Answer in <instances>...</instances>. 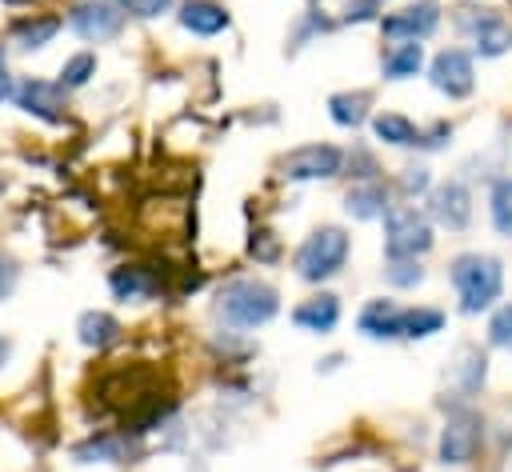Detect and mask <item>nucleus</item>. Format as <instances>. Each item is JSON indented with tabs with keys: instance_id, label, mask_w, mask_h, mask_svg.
<instances>
[{
	"instance_id": "c9c22d12",
	"label": "nucleus",
	"mask_w": 512,
	"mask_h": 472,
	"mask_svg": "<svg viewBox=\"0 0 512 472\" xmlns=\"http://www.w3.org/2000/svg\"><path fill=\"white\" fill-rule=\"evenodd\" d=\"M12 92H16V80L8 72V56H4V44H0V104L12 100Z\"/></svg>"
},
{
	"instance_id": "bb28decb",
	"label": "nucleus",
	"mask_w": 512,
	"mask_h": 472,
	"mask_svg": "<svg viewBox=\"0 0 512 472\" xmlns=\"http://www.w3.org/2000/svg\"><path fill=\"white\" fill-rule=\"evenodd\" d=\"M92 76H96V52H76V56H68L60 64V80L56 84L64 92H72V88H84Z\"/></svg>"
},
{
	"instance_id": "ea45409f",
	"label": "nucleus",
	"mask_w": 512,
	"mask_h": 472,
	"mask_svg": "<svg viewBox=\"0 0 512 472\" xmlns=\"http://www.w3.org/2000/svg\"><path fill=\"white\" fill-rule=\"evenodd\" d=\"M376 4H384V0H376Z\"/></svg>"
},
{
	"instance_id": "cd10ccee",
	"label": "nucleus",
	"mask_w": 512,
	"mask_h": 472,
	"mask_svg": "<svg viewBox=\"0 0 512 472\" xmlns=\"http://www.w3.org/2000/svg\"><path fill=\"white\" fill-rule=\"evenodd\" d=\"M500 20V12L496 8H488V4H460L456 12H452V24L464 32V36H480L488 24H496Z\"/></svg>"
},
{
	"instance_id": "6e6552de",
	"label": "nucleus",
	"mask_w": 512,
	"mask_h": 472,
	"mask_svg": "<svg viewBox=\"0 0 512 472\" xmlns=\"http://www.w3.org/2000/svg\"><path fill=\"white\" fill-rule=\"evenodd\" d=\"M12 100H16L20 112H28V116H36L44 124H64L68 120V96H64V88L56 80L24 76L16 84V92H12Z\"/></svg>"
},
{
	"instance_id": "7ed1b4c3",
	"label": "nucleus",
	"mask_w": 512,
	"mask_h": 472,
	"mask_svg": "<svg viewBox=\"0 0 512 472\" xmlns=\"http://www.w3.org/2000/svg\"><path fill=\"white\" fill-rule=\"evenodd\" d=\"M348 248H352V240H348V232H344L340 224H320V228H312V232L300 240V248L292 252V268H296V276H300L304 284L332 280V276L344 268Z\"/></svg>"
},
{
	"instance_id": "4c0bfd02",
	"label": "nucleus",
	"mask_w": 512,
	"mask_h": 472,
	"mask_svg": "<svg viewBox=\"0 0 512 472\" xmlns=\"http://www.w3.org/2000/svg\"><path fill=\"white\" fill-rule=\"evenodd\" d=\"M188 472H208V468H204V460H192V464H188Z\"/></svg>"
},
{
	"instance_id": "6ab92c4d",
	"label": "nucleus",
	"mask_w": 512,
	"mask_h": 472,
	"mask_svg": "<svg viewBox=\"0 0 512 472\" xmlns=\"http://www.w3.org/2000/svg\"><path fill=\"white\" fill-rule=\"evenodd\" d=\"M328 116L340 128H360L372 116V92L368 88H348V92H332L328 96Z\"/></svg>"
},
{
	"instance_id": "f257e3e1",
	"label": "nucleus",
	"mask_w": 512,
	"mask_h": 472,
	"mask_svg": "<svg viewBox=\"0 0 512 472\" xmlns=\"http://www.w3.org/2000/svg\"><path fill=\"white\" fill-rule=\"evenodd\" d=\"M448 280L456 288L460 312L464 316H480L504 292V264L496 256H488V252H460L448 264Z\"/></svg>"
},
{
	"instance_id": "58836bf2",
	"label": "nucleus",
	"mask_w": 512,
	"mask_h": 472,
	"mask_svg": "<svg viewBox=\"0 0 512 472\" xmlns=\"http://www.w3.org/2000/svg\"><path fill=\"white\" fill-rule=\"evenodd\" d=\"M4 4H28V0H4Z\"/></svg>"
},
{
	"instance_id": "c85d7f7f",
	"label": "nucleus",
	"mask_w": 512,
	"mask_h": 472,
	"mask_svg": "<svg viewBox=\"0 0 512 472\" xmlns=\"http://www.w3.org/2000/svg\"><path fill=\"white\" fill-rule=\"evenodd\" d=\"M488 344L512 352V300L492 312V320H488Z\"/></svg>"
},
{
	"instance_id": "dca6fc26",
	"label": "nucleus",
	"mask_w": 512,
	"mask_h": 472,
	"mask_svg": "<svg viewBox=\"0 0 512 472\" xmlns=\"http://www.w3.org/2000/svg\"><path fill=\"white\" fill-rule=\"evenodd\" d=\"M128 452H132V436H120V432H96V436H88L72 448L76 464H96V460L100 464H120Z\"/></svg>"
},
{
	"instance_id": "a878e982",
	"label": "nucleus",
	"mask_w": 512,
	"mask_h": 472,
	"mask_svg": "<svg viewBox=\"0 0 512 472\" xmlns=\"http://www.w3.org/2000/svg\"><path fill=\"white\" fill-rule=\"evenodd\" d=\"M472 44H476V56L496 60V56H504V52L512 48V24L500 16V20H496V24H488L480 36H472Z\"/></svg>"
},
{
	"instance_id": "0eeeda50",
	"label": "nucleus",
	"mask_w": 512,
	"mask_h": 472,
	"mask_svg": "<svg viewBox=\"0 0 512 472\" xmlns=\"http://www.w3.org/2000/svg\"><path fill=\"white\" fill-rule=\"evenodd\" d=\"M68 28L88 44L116 40L124 28V8L116 0H76L68 12Z\"/></svg>"
},
{
	"instance_id": "5701e85b",
	"label": "nucleus",
	"mask_w": 512,
	"mask_h": 472,
	"mask_svg": "<svg viewBox=\"0 0 512 472\" xmlns=\"http://www.w3.org/2000/svg\"><path fill=\"white\" fill-rule=\"evenodd\" d=\"M484 376H488V356L480 352V348H460L456 352V364H452V380H456V388L464 392V396H472V392H480V384H484Z\"/></svg>"
},
{
	"instance_id": "2eb2a0df",
	"label": "nucleus",
	"mask_w": 512,
	"mask_h": 472,
	"mask_svg": "<svg viewBox=\"0 0 512 472\" xmlns=\"http://www.w3.org/2000/svg\"><path fill=\"white\" fill-rule=\"evenodd\" d=\"M60 28H64V20H60V16H44V12H32V16H20V20H12V28H8V40H12L16 48H24V52H36V48L52 44Z\"/></svg>"
},
{
	"instance_id": "72a5a7b5",
	"label": "nucleus",
	"mask_w": 512,
	"mask_h": 472,
	"mask_svg": "<svg viewBox=\"0 0 512 472\" xmlns=\"http://www.w3.org/2000/svg\"><path fill=\"white\" fill-rule=\"evenodd\" d=\"M16 280H20V268H16V260H12L8 252H0V300H8V296H12Z\"/></svg>"
},
{
	"instance_id": "a211bd4d",
	"label": "nucleus",
	"mask_w": 512,
	"mask_h": 472,
	"mask_svg": "<svg viewBox=\"0 0 512 472\" xmlns=\"http://www.w3.org/2000/svg\"><path fill=\"white\" fill-rule=\"evenodd\" d=\"M120 320L112 316V312H104V308H88V312H80V320H76V336H80V344L84 348H96V352H104V348H112L116 340H120Z\"/></svg>"
},
{
	"instance_id": "f8f14e48",
	"label": "nucleus",
	"mask_w": 512,
	"mask_h": 472,
	"mask_svg": "<svg viewBox=\"0 0 512 472\" xmlns=\"http://www.w3.org/2000/svg\"><path fill=\"white\" fill-rule=\"evenodd\" d=\"M356 328H360L368 340H396V336L404 332V308H400L396 300H388V296H376V300H368V304L360 308Z\"/></svg>"
},
{
	"instance_id": "f704fd0d",
	"label": "nucleus",
	"mask_w": 512,
	"mask_h": 472,
	"mask_svg": "<svg viewBox=\"0 0 512 472\" xmlns=\"http://www.w3.org/2000/svg\"><path fill=\"white\" fill-rule=\"evenodd\" d=\"M452 136V124H436L432 132H420V140H416V148H444V140Z\"/></svg>"
},
{
	"instance_id": "4be33fe9",
	"label": "nucleus",
	"mask_w": 512,
	"mask_h": 472,
	"mask_svg": "<svg viewBox=\"0 0 512 472\" xmlns=\"http://www.w3.org/2000/svg\"><path fill=\"white\" fill-rule=\"evenodd\" d=\"M372 136L388 148H416L420 128L400 112H380V116H372Z\"/></svg>"
},
{
	"instance_id": "1a4fd4ad",
	"label": "nucleus",
	"mask_w": 512,
	"mask_h": 472,
	"mask_svg": "<svg viewBox=\"0 0 512 472\" xmlns=\"http://www.w3.org/2000/svg\"><path fill=\"white\" fill-rule=\"evenodd\" d=\"M428 80L440 96L448 100H464L472 88H476V68H472V56L464 48H444L432 56L428 64Z\"/></svg>"
},
{
	"instance_id": "b1692460",
	"label": "nucleus",
	"mask_w": 512,
	"mask_h": 472,
	"mask_svg": "<svg viewBox=\"0 0 512 472\" xmlns=\"http://www.w3.org/2000/svg\"><path fill=\"white\" fill-rule=\"evenodd\" d=\"M444 328V312L440 308H428V304H416V308H404V340H428Z\"/></svg>"
},
{
	"instance_id": "4468645a",
	"label": "nucleus",
	"mask_w": 512,
	"mask_h": 472,
	"mask_svg": "<svg viewBox=\"0 0 512 472\" xmlns=\"http://www.w3.org/2000/svg\"><path fill=\"white\" fill-rule=\"evenodd\" d=\"M176 20L192 36H220L232 24V16H228V8L220 0H184L180 12H176Z\"/></svg>"
},
{
	"instance_id": "f3484780",
	"label": "nucleus",
	"mask_w": 512,
	"mask_h": 472,
	"mask_svg": "<svg viewBox=\"0 0 512 472\" xmlns=\"http://www.w3.org/2000/svg\"><path fill=\"white\" fill-rule=\"evenodd\" d=\"M388 208H392V204H388V188H384L380 180H360V184H352L348 196H344V212H348L352 220H380Z\"/></svg>"
},
{
	"instance_id": "ddd939ff",
	"label": "nucleus",
	"mask_w": 512,
	"mask_h": 472,
	"mask_svg": "<svg viewBox=\"0 0 512 472\" xmlns=\"http://www.w3.org/2000/svg\"><path fill=\"white\" fill-rule=\"evenodd\" d=\"M292 324L300 332H316V336H328L336 324H340V296L332 292H316L308 300H300L292 308Z\"/></svg>"
},
{
	"instance_id": "c756f323",
	"label": "nucleus",
	"mask_w": 512,
	"mask_h": 472,
	"mask_svg": "<svg viewBox=\"0 0 512 472\" xmlns=\"http://www.w3.org/2000/svg\"><path fill=\"white\" fill-rule=\"evenodd\" d=\"M384 280H388L392 288H412V284L424 280V268H420L416 260H388V264H384Z\"/></svg>"
},
{
	"instance_id": "aec40b11",
	"label": "nucleus",
	"mask_w": 512,
	"mask_h": 472,
	"mask_svg": "<svg viewBox=\"0 0 512 472\" xmlns=\"http://www.w3.org/2000/svg\"><path fill=\"white\" fill-rule=\"evenodd\" d=\"M420 68H424V44H420V40H396V44L380 56L384 80H412Z\"/></svg>"
},
{
	"instance_id": "7c9ffc66",
	"label": "nucleus",
	"mask_w": 512,
	"mask_h": 472,
	"mask_svg": "<svg viewBox=\"0 0 512 472\" xmlns=\"http://www.w3.org/2000/svg\"><path fill=\"white\" fill-rule=\"evenodd\" d=\"M428 188H432V176H428L424 164H412V168L400 172V196H404V200H412V196H420V192H428Z\"/></svg>"
},
{
	"instance_id": "473e14b6",
	"label": "nucleus",
	"mask_w": 512,
	"mask_h": 472,
	"mask_svg": "<svg viewBox=\"0 0 512 472\" xmlns=\"http://www.w3.org/2000/svg\"><path fill=\"white\" fill-rule=\"evenodd\" d=\"M248 252H252L256 260H264V264H272V260L280 256V240H276V232H268V228H260V232H252V240H248Z\"/></svg>"
},
{
	"instance_id": "423d86ee",
	"label": "nucleus",
	"mask_w": 512,
	"mask_h": 472,
	"mask_svg": "<svg viewBox=\"0 0 512 472\" xmlns=\"http://www.w3.org/2000/svg\"><path fill=\"white\" fill-rule=\"evenodd\" d=\"M344 172V152L336 144H300L288 156H280V176L284 180H332Z\"/></svg>"
},
{
	"instance_id": "393cba45",
	"label": "nucleus",
	"mask_w": 512,
	"mask_h": 472,
	"mask_svg": "<svg viewBox=\"0 0 512 472\" xmlns=\"http://www.w3.org/2000/svg\"><path fill=\"white\" fill-rule=\"evenodd\" d=\"M488 216L500 236H512V176H500L488 192Z\"/></svg>"
},
{
	"instance_id": "f03ea898",
	"label": "nucleus",
	"mask_w": 512,
	"mask_h": 472,
	"mask_svg": "<svg viewBox=\"0 0 512 472\" xmlns=\"http://www.w3.org/2000/svg\"><path fill=\"white\" fill-rule=\"evenodd\" d=\"M212 308L228 328H264L280 312V292L260 276H232Z\"/></svg>"
},
{
	"instance_id": "9d476101",
	"label": "nucleus",
	"mask_w": 512,
	"mask_h": 472,
	"mask_svg": "<svg viewBox=\"0 0 512 472\" xmlns=\"http://www.w3.org/2000/svg\"><path fill=\"white\" fill-rule=\"evenodd\" d=\"M388 40H428L440 28V4L436 0H412L388 16L376 20Z\"/></svg>"
},
{
	"instance_id": "20e7f679",
	"label": "nucleus",
	"mask_w": 512,
	"mask_h": 472,
	"mask_svg": "<svg viewBox=\"0 0 512 472\" xmlns=\"http://www.w3.org/2000/svg\"><path fill=\"white\" fill-rule=\"evenodd\" d=\"M432 220L416 204H392L384 212V256L388 260H420L432 252Z\"/></svg>"
},
{
	"instance_id": "2f4dec72",
	"label": "nucleus",
	"mask_w": 512,
	"mask_h": 472,
	"mask_svg": "<svg viewBox=\"0 0 512 472\" xmlns=\"http://www.w3.org/2000/svg\"><path fill=\"white\" fill-rule=\"evenodd\" d=\"M120 8H124V16H136V20H156V16H164L176 0H116Z\"/></svg>"
},
{
	"instance_id": "e433bc0d",
	"label": "nucleus",
	"mask_w": 512,
	"mask_h": 472,
	"mask_svg": "<svg viewBox=\"0 0 512 472\" xmlns=\"http://www.w3.org/2000/svg\"><path fill=\"white\" fill-rule=\"evenodd\" d=\"M8 356H12V340H4V336H0V368L8 364Z\"/></svg>"
},
{
	"instance_id": "39448f33",
	"label": "nucleus",
	"mask_w": 512,
	"mask_h": 472,
	"mask_svg": "<svg viewBox=\"0 0 512 472\" xmlns=\"http://www.w3.org/2000/svg\"><path fill=\"white\" fill-rule=\"evenodd\" d=\"M480 444H484V420L472 408H456V412H448V420L440 428L436 456H440V464L460 468V464H472L476 460Z\"/></svg>"
},
{
	"instance_id": "412c9836",
	"label": "nucleus",
	"mask_w": 512,
	"mask_h": 472,
	"mask_svg": "<svg viewBox=\"0 0 512 472\" xmlns=\"http://www.w3.org/2000/svg\"><path fill=\"white\" fill-rule=\"evenodd\" d=\"M108 288H112L116 300H144V296H152L160 284H156V276H152L144 264H120V268L108 272Z\"/></svg>"
},
{
	"instance_id": "9b49d317",
	"label": "nucleus",
	"mask_w": 512,
	"mask_h": 472,
	"mask_svg": "<svg viewBox=\"0 0 512 472\" xmlns=\"http://www.w3.org/2000/svg\"><path fill=\"white\" fill-rule=\"evenodd\" d=\"M428 220L448 232H464L472 224V192L460 180H444L428 188Z\"/></svg>"
}]
</instances>
